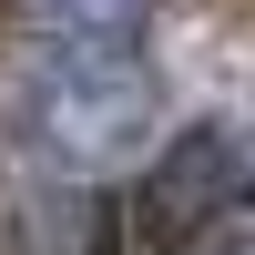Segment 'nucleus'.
Returning a JSON list of instances; mask_svg holds the SVG:
<instances>
[{
    "label": "nucleus",
    "instance_id": "obj_1",
    "mask_svg": "<svg viewBox=\"0 0 255 255\" xmlns=\"http://www.w3.org/2000/svg\"><path fill=\"white\" fill-rule=\"evenodd\" d=\"M20 123L51 174L92 184L113 163H133L153 133V61L133 41H41L31 82H20Z\"/></svg>",
    "mask_w": 255,
    "mask_h": 255
},
{
    "label": "nucleus",
    "instance_id": "obj_2",
    "mask_svg": "<svg viewBox=\"0 0 255 255\" xmlns=\"http://www.w3.org/2000/svg\"><path fill=\"white\" fill-rule=\"evenodd\" d=\"M235 215H255V133L245 123H184L143 153L133 194H123V235L143 255H194Z\"/></svg>",
    "mask_w": 255,
    "mask_h": 255
},
{
    "label": "nucleus",
    "instance_id": "obj_3",
    "mask_svg": "<svg viewBox=\"0 0 255 255\" xmlns=\"http://www.w3.org/2000/svg\"><path fill=\"white\" fill-rule=\"evenodd\" d=\"M41 41H143L153 0H10Z\"/></svg>",
    "mask_w": 255,
    "mask_h": 255
},
{
    "label": "nucleus",
    "instance_id": "obj_4",
    "mask_svg": "<svg viewBox=\"0 0 255 255\" xmlns=\"http://www.w3.org/2000/svg\"><path fill=\"white\" fill-rule=\"evenodd\" d=\"M225 255H255V235H245V245H225Z\"/></svg>",
    "mask_w": 255,
    "mask_h": 255
}]
</instances>
